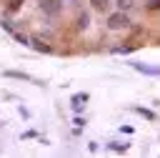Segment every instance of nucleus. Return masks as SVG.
<instances>
[{
  "label": "nucleus",
  "mask_w": 160,
  "mask_h": 158,
  "mask_svg": "<svg viewBox=\"0 0 160 158\" xmlns=\"http://www.w3.org/2000/svg\"><path fill=\"white\" fill-rule=\"evenodd\" d=\"M108 28H110V30H125V28H130V15H128L125 10L110 13V15H108Z\"/></svg>",
  "instance_id": "nucleus-1"
},
{
  "label": "nucleus",
  "mask_w": 160,
  "mask_h": 158,
  "mask_svg": "<svg viewBox=\"0 0 160 158\" xmlns=\"http://www.w3.org/2000/svg\"><path fill=\"white\" fill-rule=\"evenodd\" d=\"M38 5H40V10H42L45 15H50V18H55V15L62 13V0H38Z\"/></svg>",
  "instance_id": "nucleus-2"
},
{
  "label": "nucleus",
  "mask_w": 160,
  "mask_h": 158,
  "mask_svg": "<svg viewBox=\"0 0 160 158\" xmlns=\"http://www.w3.org/2000/svg\"><path fill=\"white\" fill-rule=\"evenodd\" d=\"M130 68H132V70H138V73H142V75H152V78H158V75H160V65H148V63L130 60Z\"/></svg>",
  "instance_id": "nucleus-3"
},
{
  "label": "nucleus",
  "mask_w": 160,
  "mask_h": 158,
  "mask_svg": "<svg viewBox=\"0 0 160 158\" xmlns=\"http://www.w3.org/2000/svg\"><path fill=\"white\" fill-rule=\"evenodd\" d=\"M88 100H90V95H88V93H75V95L70 98V105H72V110H75V113H80V110L88 105Z\"/></svg>",
  "instance_id": "nucleus-4"
},
{
  "label": "nucleus",
  "mask_w": 160,
  "mask_h": 158,
  "mask_svg": "<svg viewBox=\"0 0 160 158\" xmlns=\"http://www.w3.org/2000/svg\"><path fill=\"white\" fill-rule=\"evenodd\" d=\"M30 48L38 50V53H52V45H48V43L40 40V38H30Z\"/></svg>",
  "instance_id": "nucleus-5"
},
{
  "label": "nucleus",
  "mask_w": 160,
  "mask_h": 158,
  "mask_svg": "<svg viewBox=\"0 0 160 158\" xmlns=\"http://www.w3.org/2000/svg\"><path fill=\"white\" fill-rule=\"evenodd\" d=\"M75 25H78V30H85V28L90 25V13H80V15H78V23H75Z\"/></svg>",
  "instance_id": "nucleus-6"
},
{
  "label": "nucleus",
  "mask_w": 160,
  "mask_h": 158,
  "mask_svg": "<svg viewBox=\"0 0 160 158\" xmlns=\"http://www.w3.org/2000/svg\"><path fill=\"white\" fill-rule=\"evenodd\" d=\"M132 110H135L138 115H142V118H148V120H155V118H158V115H155V113H152L150 108H140V105H138V108H132Z\"/></svg>",
  "instance_id": "nucleus-7"
},
{
  "label": "nucleus",
  "mask_w": 160,
  "mask_h": 158,
  "mask_svg": "<svg viewBox=\"0 0 160 158\" xmlns=\"http://www.w3.org/2000/svg\"><path fill=\"white\" fill-rule=\"evenodd\" d=\"M108 148H110V150H115V153H125V150H128V143H120V140H110V143H108Z\"/></svg>",
  "instance_id": "nucleus-8"
},
{
  "label": "nucleus",
  "mask_w": 160,
  "mask_h": 158,
  "mask_svg": "<svg viewBox=\"0 0 160 158\" xmlns=\"http://www.w3.org/2000/svg\"><path fill=\"white\" fill-rule=\"evenodd\" d=\"M90 3H92V10H98V13H105L110 8V0H90Z\"/></svg>",
  "instance_id": "nucleus-9"
},
{
  "label": "nucleus",
  "mask_w": 160,
  "mask_h": 158,
  "mask_svg": "<svg viewBox=\"0 0 160 158\" xmlns=\"http://www.w3.org/2000/svg\"><path fill=\"white\" fill-rule=\"evenodd\" d=\"M2 75H8V78H18V80H30V75H28V73H20V70H5Z\"/></svg>",
  "instance_id": "nucleus-10"
},
{
  "label": "nucleus",
  "mask_w": 160,
  "mask_h": 158,
  "mask_svg": "<svg viewBox=\"0 0 160 158\" xmlns=\"http://www.w3.org/2000/svg\"><path fill=\"white\" fill-rule=\"evenodd\" d=\"M22 8V0H8V10L10 13H15V10H20Z\"/></svg>",
  "instance_id": "nucleus-11"
},
{
  "label": "nucleus",
  "mask_w": 160,
  "mask_h": 158,
  "mask_svg": "<svg viewBox=\"0 0 160 158\" xmlns=\"http://www.w3.org/2000/svg\"><path fill=\"white\" fill-rule=\"evenodd\" d=\"M12 38H15V40H18L20 45H30V38H25L22 33H12Z\"/></svg>",
  "instance_id": "nucleus-12"
},
{
  "label": "nucleus",
  "mask_w": 160,
  "mask_h": 158,
  "mask_svg": "<svg viewBox=\"0 0 160 158\" xmlns=\"http://www.w3.org/2000/svg\"><path fill=\"white\" fill-rule=\"evenodd\" d=\"M130 8H132V0H118V10H125L128 13Z\"/></svg>",
  "instance_id": "nucleus-13"
},
{
  "label": "nucleus",
  "mask_w": 160,
  "mask_h": 158,
  "mask_svg": "<svg viewBox=\"0 0 160 158\" xmlns=\"http://www.w3.org/2000/svg\"><path fill=\"white\" fill-rule=\"evenodd\" d=\"M0 25H2L8 33H15V28H12V23H10V20H0Z\"/></svg>",
  "instance_id": "nucleus-14"
},
{
  "label": "nucleus",
  "mask_w": 160,
  "mask_h": 158,
  "mask_svg": "<svg viewBox=\"0 0 160 158\" xmlns=\"http://www.w3.org/2000/svg\"><path fill=\"white\" fill-rule=\"evenodd\" d=\"M160 8V0H148V10H158Z\"/></svg>",
  "instance_id": "nucleus-15"
},
{
  "label": "nucleus",
  "mask_w": 160,
  "mask_h": 158,
  "mask_svg": "<svg viewBox=\"0 0 160 158\" xmlns=\"http://www.w3.org/2000/svg\"><path fill=\"white\" fill-rule=\"evenodd\" d=\"M75 125L78 128H85V118H75Z\"/></svg>",
  "instance_id": "nucleus-16"
}]
</instances>
